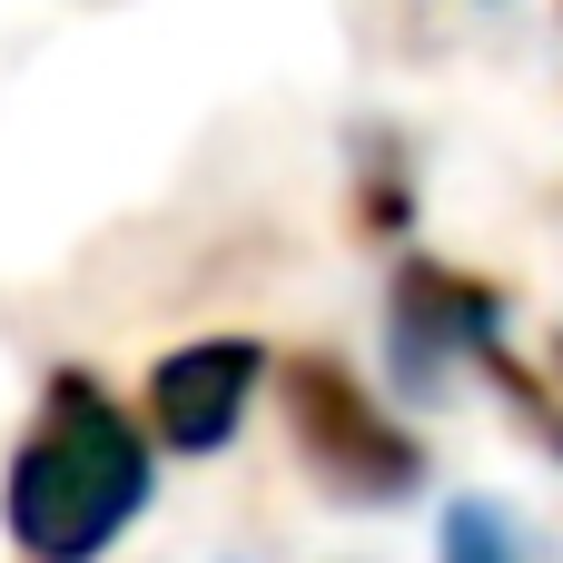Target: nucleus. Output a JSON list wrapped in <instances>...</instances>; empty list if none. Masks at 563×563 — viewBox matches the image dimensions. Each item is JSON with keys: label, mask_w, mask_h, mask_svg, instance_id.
I'll use <instances>...</instances> for the list:
<instances>
[{"label": "nucleus", "mask_w": 563, "mask_h": 563, "mask_svg": "<svg viewBox=\"0 0 563 563\" xmlns=\"http://www.w3.org/2000/svg\"><path fill=\"white\" fill-rule=\"evenodd\" d=\"M247 386H257V346H198V356L158 366V426H168V445H188V455L228 445Z\"/></svg>", "instance_id": "f03ea898"}, {"label": "nucleus", "mask_w": 563, "mask_h": 563, "mask_svg": "<svg viewBox=\"0 0 563 563\" xmlns=\"http://www.w3.org/2000/svg\"><path fill=\"white\" fill-rule=\"evenodd\" d=\"M445 563H515L505 515H495V505H455V525H445Z\"/></svg>", "instance_id": "7ed1b4c3"}, {"label": "nucleus", "mask_w": 563, "mask_h": 563, "mask_svg": "<svg viewBox=\"0 0 563 563\" xmlns=\"http://www.w3.org/2000/svg\"><path fill=\"white\" fill-rule=\"evenodd\" d=\"M139 495H148L139 435L119 426L109 396H89L79 376H59L49 406H40V426H30V445H20V465H10V525H20V544L40 563H89V554L119 544V525L139 515Z\"/></svg>", "instance_id": "f257e3e1"}]
</instances>
